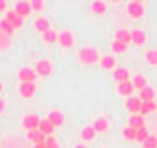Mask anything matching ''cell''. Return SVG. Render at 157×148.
I'll list each match as a JSON object with an SVG mask.
<instances>
[{
  "instance_id": "f546056e",
  "label": "cell",
  "mask_w": 157,
  "mask_h": 148,
  "mask_svg": "<svg viewBox=\"0 0 157 148\" xmlns=\"http://www.w3.org/2000/svg\"><path fill=\"white\" fill-rule=\"evenodd\" d=\"M150 134H148V128H147V125L145 127H141V128H137L136 130V141H139V143H143L145 139L148 138Z\"/></svg>"
},
{
  "instance_id": "52a82bcc",
  "label": "cell",
  "mask_w": 157,
  "mask_h": 148,
  "mask_svg": "<svg viewBox=\"0 0 157 148\" xmlns=\"http://www.w3.org/2000/svg\"><path fill=\"white\" fill-rule=\"evenodd\" d=\"M14 13H16L18 16H21V18H27L30 13H32V9H30V2H25V0L16 2V6H14Z\"/></svg>"
},
{
  "instance_id": "1f68e13d",
  "label": "cell",
  "mask_w": 157,
  "mask_h": 148,
  "mask_svg": "<svg viewBox=\"0 0 157 148\" xmlns=\"http://www.w3.org/2000/svg\"><path fill=\"white\" fill-rule=\"evenodd\" d=\"M141 145H143V148H157V138L155 136H148Z\"/></svg>"
},
{
  "instance_id": "e575fe53",
  "label": "cell",
  "mask_w": 157,
  "mask_h": 148,
  "mask_svg": "<svg viewBox=\"0 0 157 148\" xmlns=\"http://www.w3.org/2000/svg\"><path fill=\"white\" fill-rule=\"evenodd\" d=\"M43 4H45L43 0H32V2H30V9L32 11H41L43 9Z\"/></svg>"
},
{
  "instance_id": "5bb4252c",
  "label": "cell",
  "mask_w": 157,
  "mask_h": 148,
  "mask_svg": "<svg viewBox=\"0 0 157 148\" xmlns=\"http://www.w3.org/2000/svg\"><path fill=\"white\" fill-rule=\"evenodd\" d=\"M132 91H134V86H132V82L127 80V82H120L118 84V93L121 95V97H132Z\"/></svg>"
},
{
  "instance_id": "d6986e66",
  "label": "cell",
  "mask_w": 157,
  "mask_h": 148,
  "mask_svg": "<svg viewBox=\"0 0 157 148\" xmlns=\"http://www.w3.org/2000/svg\"><path fill=\"white\" fill-rule=\"evenodd\" d=\"M38 130L41 132V134H45V136L48 138V136H52V132H54V125H52V123H50L48 120L45 118V120H41V121H39Z\"/></svg>"
},
{
  "instance_id": "ffe728a7",
  "label": "cell",
  "mask_w": 157,
  "mask_h": 148,
  "mask_svg": "<svg viewBox=\"0 0 157 148\" xmlns=\"http://www.w3.org/2000/svg\"><path fill=\"white\" fill-rule=\"evenodd\" d=\"M128 127H132V128H141V127H145V118L141 116V114H132L130 118H128Z\"/></svg>"
},
{
  "instance_id": "f35d334b",
  "label": "cell",
  "mask_w": 157,
  "mask_h": 148,
  "mask_svg": "<svg viewBox=\"0 0 157 148\" xmlns=\"http://www.w3.org/2000/svg\"><path fill=\"white\" fill-rule=\"evenodd\" d=\"M32 148H47V146H45V143H39V145H34Z\"/></svg>"
},
{
  "instance_id": "8d00e7d4",
  "label": "cell",
  "mask_w": 157,
  "mask_h": 148,
  "mask_svg": "<svg viewBox=\"0 0 157 148\" xmlns=\"http://www.w3.org/2000/svg\"><path fill=\"white\" fill-rule=\"evenodd\" d=\"M6 9H7V2L6 0H0V13H4Z\"/></svg>"
},
{
  "instance_id": "7c38bea8",
  "label": "cell",
  "mask_w": 157,
  "mask_h": 148,
  "mask_svg": "<svg viewBox=\"0 0 157 148\" xmlns=\"http://www.w3.org/2000/svg\"><path fill=\"white\" fill-rule=\"evenodd\" d=\"M130 41H132L134 45H145V41H147L145 30H141V29L130 30Z\"/></svg>"
},
{
  "instance_id": "cb8c5ba5",
  "label": "cell",
  "mask_w": 157,
  "mask_h": 148,
  "mask_svg": "<svg viewBox=\"0 0 157 148\" xmlns=\"http://www.w3.org/2000/svg\"><path fill=\"white\" fill-rule=\"evenodd\" d=\"M130 82H132L134 89H139V91H141V89H145V88L148 86V84H147V79H145L143 75H136V77L130 80Z\"/></svg>"
},
{
  "instance_id": "484cf974",
  "label": "cell",
  "mask_w": 157,
  "mask_h": 148,
  "mask_svg": "<svg viewBox=\"0 0 157 148\" xmlns=\"http://www.w3.org/2000/svg\"><path fill=\"white\" fill-rule=\"evenodd\" d=\"M0 32H4L6 36H13V32H14L13 25H11L6 18H2V20H0Z\"/></svg>"
},
{
  "instance_id": "7402d4cb",
  "label": "cell",
  "mask_w": 157,
  "mask_h": 148,
  "mask_svg": "<svg viewBox=\"0 0 157 148\" xmlns=\"http://www.w3.org/2000/svg\"><path fill=\"white\" fill-rule=\"evenodd\" d=\"M34 29L41 32V34H45L47 30H50V21L47 18H38V20L34 21Z\"/></svg>"
},
{
  "instance_id": "4fadbf2b",
  "label": "cell",
  "mask_w": 157,
  "mask_h": 148,
  "mask_svg": "<svg viewBox=\"0 0 157 148\" xmlns=\"http://www.w3.org/2000/svg\"><path fill=\"white\" fill-rule=\"evenodd\" d=\"M113 77H114V80H116L118 84H120V82H127V80H130V73H128V70H127V68L120 66V68L114 70Z\"/></svg>"
},
{
  "instance_id": "ba28073f",
  "label": "cell",
  "mask_w": 157,
  "mask_h": 148,
  "mask_svg": "<svg viewBox=\"0 0 157 148\" xmlns=\"http://www.w3.org/2000/svg\"><path fill=\"white\" fill-rule=\"evenodd\" d=\"M141 105H143V102L139 100V97H128L127 98V109L132 114H139L141 112Z\"/></svg>"
},
{
  "instance_id": "4316f807",
  "label": "cell",
  "mask_w": 157,
  "mask_h": 148,
  "mask_svg": "<svg viewBox=\"0 0 157 148\" xmlns=\"http://www.w3.org/2000/svg\"><path fill=\"white\" fill-rule=\"evenodd\" d=\"M57 38H59V34L56 32V30H52V29L47 30V32L43 34V41H45V43H56Z\"/></svg>"
},
{
  "instance_id": "2e32d148",
  "label": "cell",
  "mask_w": 157,
  "mask_h": 148,
  "mask_svg": "<svg viewBox=\"0 0 157 148\" xmlns=\"http://www.w3.org/2000/svg\"><path fill=\"white\" fill-rule=\"evenodd\" d=\"M154 98H155V91H154V88L147 86L145 89L139 91V100H141V102H154Z\"/></svg>"
},
{
  "instance_id": "ab89813d",
  "label": "cell",
  "mask_w": 157,
  "mask_h": 148,
  "mask_svg": "<svg viewBox=\"0 0 157 148\" xmlns=\"http://www.w3.org/2000/svg\"><path fill=\"white\" fill-rule=\"evenodd\" d=\"M73 148H88V146H84L82 143H78V145H75V146H73Z\"/></svg>"
},
{
  "instance_id": "d4e9b609",
  "label": "cell",
  "mask_w": 157,
  "mask_h": 148,
  "mask_svg": "<svg viewBox=\"0 0 157 148\" xmlns=\"http://www.w3.org/2000/svg\"><path fill=\"white\" fill-rule=\"evenodd\" d=\"M114 64H116V61H114L113 55H105V57L100 59V66H102L104 70H113L114 68Z\"/></svg>"
},
{
  "instance_id": "277c9868",
  "label": "cell",
  "mask_w": 157,
  "mask_h": 148,
  "mask_svg": "<svg viewBox=\"0 0 157 148\" xmlns=\"http://www.w3.org/2000/svg\"><path fill=\"white\" fill-rule=\"evenodd\" d=\"M18 79H20V82H32L34 84V80L38 79V73H36V70H32V68H20Z\"/></svg>"
},
{
  "instance_id": "603a6c76",
  "label": "cell",
  "mask_w": 157,
  "mask_h": 148,
  "mask_svg": "<svg viewBox=\"0 0 157 148\" xmlns=\"http://www.w3.org/2000/svg\"><path fill=\"white\" fill-rule=\"evenodd\" d=\"M91 11H93L95 14H104V13L107 11V6H105V2H102V0H95V2H91Z\"/></svg>"
},
{
  "instance_id": "8fae6325",
  "label": "cell",
  "mask_w": 157,
  "mask_h": 148,
  "mask_svg": "<svg viewBox=\"0 0 157 148\" xmlns=\"http://www.w3.org/2000/svg\"><path fill=\"white\" fill-rule=\"evenodd\" d=\"M6 20L13 25V29H20V27L23 25V18H21V16H18V14L14 13V9L6 13Z\"/></svg>"
},
{
  "instance_id": "4dcf8cb0",
  "label": "cell",
  "mask_w": 157,
  "mask_h": 148,
  "mask_svg": "<svg viewBox=\"0 0 157 148\" xmlns=\"http://www.w3.org/2000/svg\"><path fill=\"white\" fill-rule=\"evenodd\" d=\"M145 59H147L148 64H152V66H157V50H148L147 55H145Z\"/></svg>"
},
{
  "instance_id": "44dd1931",
  "label": "cell",
  "mask_w": 157,
  "mask_h": 148,
  "mask_svg": "<svg viewBox=\"0 0 157 148\" xmlns=\"http://www.w3.org/2000/svg\"><path fill=\"white\" fill-rule=\"evenodd\" d=\"M95 136H97V132H95L93 125H88V127H84L82 130H80V138H82V141H93Z\"/></svg>"
},
{
  "instance_id": "d6a6232c",
  "label": "cell",
  "mask_w": 157,
  "mask_h": 148,
  "mask_svg": "<svg viewBox=\"0 0 157 148\" xmlns=\"http://www.w3.org/2000/svg\"><path fill=\"white\" fill-rule=\"evenodd\" d=\"M111 50H113L114 54H123V52L127 50V45H123V43H118V41H113Z\"/></svg>"
},
{
  "instance_id": "6da1fadb",
  "label": "cell",
  "mask_w": 157,
  "mask_h": 148,
  "mask_svg": "<svg viewBox=\"0 0 157 148\" xmlns=\"http://www.w3.org/2000/svg\"><path fill=\"white\" fill-rule=\"evenodd\" d=\"M78 59L84 64H95V63H100V55H98V52L95 48L84 47V48L78 50Z\"/></svg>"
},
{
  "instance_id": "3957f363",
  "label": "cell",
  "mask_w": 157,
  "mask_h": 148,
  "mask_svg": "<svg viewBox=\"0 0 157 148\" xmlns=\"http://www.w3.org/2000/svg\"><path fill=\"white\" fill-rule=\"evenodd\" d=\"M36 73H38V77H48L52 73V63L47 59H39L36 63Z\"/></svg>"
},
{
  "instance_id": "d590c367",
  "label": "cell",
  "mask_w": 157,
  "mask_h": 148,
  "mask_svg": "<svg viewBox=\"0 0 157 148\" xmlns=\"http://www.w3.org/2000/svg\"><path fill=\"white\" fill-rule=\"evenodd\" d=\"M45 146H47V148H59V143L52 138V136H48L47 141H45Z\"/></svg>"
},
{
  "instance_id": "9a60e30c",
  "label": "cell",
  "mask_w": 157,
  "mask_h": 148,
  "mask_svg": "<svg viewBox=\"0 0 157 148\" xmlns=\"http://www.w3.org/2000/svg\"><path fill=\"white\" fill-rule=\"evenodd\" d=\"M27 138H29V141H32L34 145H39V143H45V141H47V136L41 134L38 128H36V130H29V132H27Z\"/></svg>"
},
{
  "instance_id": "74e56055",
  "label": "cell",
  "mask_w": 157,
  "mask_h": 148,
  "mask_svg": "<svg viewBox=\"0 0 157 148\" xmlns=\"http://www.w3.org/2000/svg\"><path fill=\"white\" fill-rule=\"evenodd\" d=\"M4 109H6V102H4V100L0 98V112H2Z\"/></svg>"
},
{
  "instance_id": "7a4b0ae2",
  "label": "cell",
  "mask_w": 157,
  "mask_h": 148,
  "mask_svg": "<svg viewBox=\"0 0 157 148\" xmlns=\"http://www.w3.org/2000/svg\"><path fill=\"white\" fill-rule=\"evenodd\" d=\"M127 13H128L130 18H141V16L145 14V6H143V2H137V0L130 2L127 6Z\"/></svg>"
},
{
  "instance_id": "30bf717a",
  "label": "cell",
  "mask_w": 157,
  "mask_h": 148,
  "mask_svg": "<svg viewBox=\"0 0 157 148\" xmlns=\"http://www.w3.org/2000/svg\"><path fill=\"white\" fill-rule=\"evenodd\" d=\"M47 120H48L50 123L54 125V128H56V127H61V125L64 123V114H63L61 111H50Z\"/></svg>"
},
{
  "instance_id": "e0dca14e",
  "label": "cell",
  "mask_w": 157,
  "mask_h": 148,
  "mask_svg": "<svg viewBox=\"0 0 157 148\" xmlns=\"http://www.w3.org/2000/svg\"><path fill=\"white\" fill-rule=\"evenodd\" d=\"M114 41L123 43V45H128V43H130V30H125V29L116 30V34H114Z\"/></svg>"
},
{
  "instance_id": "8992f818",
  "label": "cell",
  "mask_w": 157,
  "mask_h": 148,
  "mask_svg": "<svg viewBox=\"0 0 157 148\" xmlns=\"http://www.w3.org/2000/svg\"><path fill=\"white\" fill-rule=\"evenodd\" d=\"M59 45L61 47H64V48H70V47H73V43H75V38H73V34L70 32V30H63V32H59Z\"/></svg>"
},
{
  "instance_id": "83f0119b",
  "label": "cell",
  "mask_w": 157,
  "mask_h": 148,
  "mask_svg": "<svg viewBox=\"0 0 157 148\" xmlns=\"http://www.w3.org/2000/svg\"><path fill=\"white\" fill-rule=\"evenodd\" d=\"M155 109H157L155 102H143V105H141V116L143 114H148V112H154Z\"/></svg>"
},
{
  "instance_id": "60d3db41",
  "label": "cell",
  "mask_w": 157,
  "mask_h": 148,
  "mask_svg": "<svg viewBox=\"0 0 157 148\" xmlns=\"http://www.w3.org/2000/svg\"><path fill=\"white\" fill-rule=\"evenodd\" d=\"M0 91H2V82H0Z\"/></svg>"
},
{
  "instance_id": "f1b7e54d",
  "label": "cell",
  "mask_w": 157,
  "mask_h": 148,
  "mask_svg": "<svg viewBox=\"0 0 157 148\" xmlns=\"http://www.w3.org/2000/svg\"><path fill=\"white\" fill-rule=\"evenodd\" d=\"M121 134H123V138L127 139V141H136V128H132L127 125V127L121 130Z\"/></svg>"
},
{
  "instance_id": "b9f144b4",
  "label": "cell",
  "mask_w": 157,
  "mask_h": 148,
  "mask_svg": "<svg viewBox=\"0 0 157 148\" xmlns=\"http://www.w3.org/2000/svg\"><path fill=\"white\" fill-rule=\"evenodd\" d=\"M155 104H157V102H155Z\"/></svg>"
},
{
  "instance_id": "5b68a950",
  "label": "cell",
  "mask_w": 157,
  "mask_h": 148,
  "mask_svg": "<svg viewBox=\"0 0 157 148\" xmlns=\"http://www.w3.org/2000/svg\"><path fill=\"white\" fill-rule=\"evenodd\" d=\"M20 97H23V98H30V97H34V93H36V84H32V82H20Z\"/></svg>"
},
{
  "instance_id": "836d02e7",
  "label": "cell",
  "mask_w": 157,
  "mask_h": 148,
  "mask_svg": "<svg viewBox=\"0 0 157 148\" xmlns=\"http://www.w3.org/2000/svg\"><path fill=\"white\" fill-rule=\"evenodd\" d=\"M9 43H11V41H9V36H6L4 32H0V52L7 48V47H9Z\"/></svg>"
},
{
  "instance_id": "ac0fdd59",
  "label": "cell",
  "mask_w": 157,
  "mask_h": 148,
  "mask_svg": "<svg viewBox=\"0 0 157 148\" xmlns=\"http://www.w3.org/2000/svg\"><path fill=\"white\" fill-rule=\"evenodd\" d=\"M93 128H95V132H105L109 128V120L104 118V116H100V118L95 120V123H93Z\"/></svg>"
},
{
  "instance_id": "9c48e42d",
  "label": "cell",
  "mask_w": 157,
  "mask_h": 148,
  "mask_svg": "<svg viewBox=\"0 0 157 148\" xmlns=\"http://www.w3.org/2000/svg\"><path fill=\"white\" fill-rule=\"evenodd\" d=\"M39 116H36V114H27L25 118H23V127L27 128V130H36V128L39 127Z\"/></svg>"
}]
</instances>
